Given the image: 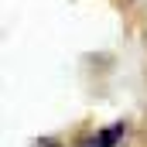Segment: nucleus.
<instances>
[{"label": "nucleus", "mask_w": 147, "mask_h": 147, "mask_svg": "<svg viewBox=\"0 0 147 147\" xmlns=\"http://www.w3.org/2000/svg\"><path fill=\"white\" fill-rule=\"evenodd\" d=\"M123 137H127V123H110V127H99V130L79 137L75 147H120Z\"/></svg>", "instance_id": "f257e3e1"}, {"label": "nucleus", "mask_w": 147, "mask_h": 147, "mask_svg": "<svg viewBox=\"0 0 147 147\" xmlns=\"http://www.w3.org/2000/svg\"><path fill=\"white\" fill-rule=\"evenodd\" d=\"M116 3H123V7H130V3H134V0H116Z\"/></svg>", "instance_id": "f03ea898"}]
</instances>
